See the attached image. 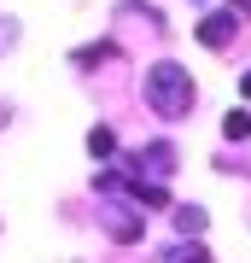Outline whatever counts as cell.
<instances>
[{"instance_id":"6da1fadb","label":"cell","mask_w":251,"mask_h":263,"mask_svg":"<svg viewBox=\"0 0 251 263\" xmlns=\"http://www.w3.org/2000/svg\"><path fill=\"white\" fill-rule=\"evenodd\" d=\"M193 100H199V82H193V70H181V65H152L146 70V105L158 117H187L193 111Z\"/></svg>"},{"instance_id":"7a4b0ae2","label":"cell","mask_w":251,"mask_h":263,"mask_svg":"<svg viewBox=\"0 0 251 263\" xmlns=\"http://www.w3.org/2000/svg\"><path fill=\"white\" fill-rule=\"evenodd\" d=\"M169 170H176V146L169 141H152V146L129 152V176H169Z\"/></svg>"},{"instance_id":"3957f363","label":"cell","mask_w":251,"mask_h":263,"mask_svg":"<svg viewBox=\"0 0 251 263\" xmlns=\"http://www.w3.org/2000/svg\"><path fill=\"white\" fill-rule=\"evenodd\" d=\"M105 234L117 246H134L146 234V216H134V205H105Z\"/></svg>"},{"instance_id":"277c9868","label":"cell","mask_w":251,"mask_h":263,"mask_svg":"<svg viewBox=\"0 0 251 263\" xmlns=\"http://www.w3.org/2000/svg\"><path fill=\"white\" fill-rule=\"evenodd\" d=\"M199 41H205V47H228L234 41V12H210V18L199 24Z\"/></svg>"},{"instance_id":"5b68a950","label":"cell","mask_w":251,"mask_h":263,"mask_svg":"<svg viewBox=\"0 0 251 263\" xmlns=\"http://www.w3.org/2000/svg\"><path fill=\"white\" fill-rule=\"evenodd\" d=\"M164 263H210V252H205V246H199V234H193V240L169 246V252H164Z\"/></svg>"},{"instance_id":"8992f818","label":"cell","mask_w":251,"mask_h":263,"mask_svg":"<svg viewBox=\"0 0 251 263\" xmlns=\"http://www.w3.org/2000/svg\"><path fill=\"white\" fill-rule=\"evenodd\" d=\"M205 222H210V216L199 205H176V228H181V234H205Z\"/></svg>"},{"instance_id":"52a82bcc","label":"cell","mask_w":251,"mask_h":263,"mask_svg":"<svg viewBox=\"0 0 251 263\" xmlns=\"http://www.w3.org/2000/svg\"><path fill=\"white\" fill-rule=\"evenodd\" d=\"M222 135H228V141H251V111H240V105H234V111L222 117Z\"/></svg>"},{"instance_id":"ba28073f","label":"cell","mask_w":251,"mask_h":263,"mask_svg":"<svg viewBox=\"0 0 251 263\" xmlns=\"http://www.w3.org/2000/svg\"><path fill=\"white\" fill-rule=\"evenodd\" d=\"M117 59V47L111 41H93V47H76V65H111Z\"/></svg>"},{"instance_id":"9c48e42d","label":"cell","mask_w":251,"mask_h":263,"mask_svg":"<svg viewBox=\"0 0 251 263\" xmlns=\"http://www.w3.org/2000/svg\"><path fill=\"white\" fill-rule=\"evenodd\" d=\"M88 152H93V158H111V152H117V135L105 129V123H100V129H88Z\"/></svg>"},{"instance_id":"30bf717a","label":"cell","mask_w":251,"mask_h":263,"mask_svg":"<svg viewBox=\"0 0 251 263\" xmlns=\"http://www.w3.org/2000/svg\"><path fill=\"white\" fill-rule=\"evenodd\" d=\"M12 41H18V24H12V18H0V47H12Z\"/></svg>"},{"instance_id":"8fae6325","label":"cell","mask_w":251,"mask_h":263,"mask_svg":"<svg viewBox=\"0 0 251 263\" xmlns=\"http://www.w3.org/2000/svg\"><path fill=\"white\" fill-rule=\"evenodd\" d=\"M228 12H234V18H245V12H251V0H228Z\"/></svg>"},{"instance_id":"7c38bea8","label":"cell","mask_w":251,"mask_h":263,"mask_svg":"<svg viewBox=\"0 0 251 263\" xmlns=\"http://www.w3.org/2000/svg\"><path fill=\"white\" fill-rule=\"evenodd\" d=\"M240 94H245V100H251V76H245V82H240Z\"/></svg>"}]
</instances>
